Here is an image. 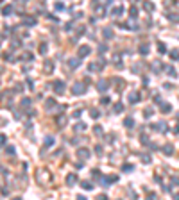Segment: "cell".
I'll return each mask as SVG.
<instances>
[{
	"mask_svg": "<svg viewBox=\"0 0 179 200\" xmlns=\"http://www.w3.org/2000/svg\"><path fill=\"white\" fill-rule=\"evenodd\" d=\"M136 16H138V7H136V5H133V7H131V18L134 20Z\"/></svg>",
	"mask_w": 179,
	"mask_h": 200,
	"instance_id": "5bb4252c",
	"label": "cell"
},
{
	"mask_svg": "<svg viewBox=\"0 0 179 200\" xmlns=\"http://www.w3.org/2000/svg\"><path fill=\"white\" fill-rule=\"evenodd\" d=\"M54 89H56L57 95L65 93V82H63V80H56V82H54Z\"/></svg>",
	"mask_w": 179,
	"mask_h": 200,
	"instance_id": "7a4b0ae2",
	"label": "cell"
},
{
	"mask_svg": "<svg viewBox=\"0 0 179 200\" xmlns=\"http://www.w3.org/2000/svg\"><path fill=\"white\" fill-rule=\"evenodd\" d=\"M170 109H172V107H170V104H161V111H163V113H168Z\"/></svg>",
	"mask_w": 179,
	"mask_h": 200,
	"instance_id": "ac0fdd59",
	"label": "cell"
},
{
	"mask_svg": "<svg viewBox=\"0 0 179 200\" xmlns=\"http://www.w3.org/2000/svg\"><path fill=\"white\" fill-rule=\"evenodd\" d=\"M93 130H95V134H99V136H100V134H102V129H100V127H95V129H93Z\"/></svg>",
	"mask_w": 179,
	"mask_h": 200,
	"instance_id": "1f68e13d",
	"label": "cell"
},
{
	"mask_svg": "<svg viewBox=\"0 0 179 200\" xmlns=\"http://www.w3.org/2000/svg\"><path fill=\"white\" fill-rule=\"evenodd\" d=\"M57 123H59V125H65V123H66V118H57Z\"/></svg>",
	"mask_w": 179,
	"mask_h": 200,
	"instance_id": "f546056e",
	"label": "cell"
},
{
	"mask_svg": "<svg viewBox=\"0 0 179 200\" xmlns=\"http://www.w3.org/2000/svg\"><path fill=\"white\" fill-rule=\"evenodd\" d=\"M138 100H140V95H138V93H131V95H129V102H131V104H136Z\"/></svg>",
	"mask_w": 179,
	"mask_h": 200,
	"instance_id": "8fae6325",
	"label": "cell"
},
{
	"mask_svg": "<svg viewBox=\"0 0 179 200\" xmlns=\"http://www.w3.org/2000/svg\"><path fill=\"white\" fill-rule=\"evenodd\" d=\"M82 188H84V189H93V188H91V184H90L88 180H84V182H82Z\"/></svg>",
	"mask_w": 179,
	"mask_h": 200,
	"instance_id": "7402d4cb",
	"label": "cell"
},
{
	"mask_svg": "<svg viewBox=\"0 0 179 200\" xmlns=\"http://www.w3.org/2000/svg\"><path fill=\"white\" fill-rule=\"evenodd\" d=\"M158 50H159V54H163V52H167V46H163V43H158Z\"/></svg>",
	"mask_w": 179,
	"mask_h": 200,
	"instance_id": "ffe728a7",
	"label": "cell"
},
{
	"mask_svg": "<svg viewBox=\"0 0 179 200\" xmlns=\"http://www.w3.org/2000/svg\"><path fill=\"white\" fill-rule=\"evenodd\" d=\"M142 161H143V163H145V164H147V163H150V156H147V154H143V156H142Z\"/></svg>",
	"mask_w": 179,
	"mask_h": 200,
	"instance_id": "603a6c76",
	"label": "cell"
},
{
	"mask_svg": "<svg viewBox=\"0 0 179 200\" xmlns=\"http://www.w3.org/2000/svg\"><path fill=\"white\" fill-rule=\"evenodd\" d=\"M109 102H111V100H109V97H104V98L100 100V104H102V106H107Z\"/></svg>",
	"mask_w": 179,
	"mask_h": 200,
	"instance_id": "cb8c5ba5",
	"label": "cell"
},
{
	"mask_svg": "<svg viewBox=\"0 0 179 200\" xmlns=\"http://www.w3.org/2000/svg\"><path fill=\"white\" fill-rule=\"evenodd\" d=\"M97 200H107V195L102 193V195H99V197H97Z\"/></svg>",
	"mask_w": 179,
	"mask_h": 200,
	"instance_id": "d6a6232c",
	"label": "cell"
},
{
	"mask_svg": "<svg viewBox=\"0 0 179 200\" xmlns=\"http://www.w3.org/2000/svg\"><path fill=\"white\" fill-rule=\"evenodd\" d=\"M102 66H104V61H100V63H91V64L88 66V70H90V72H100Z\"/></svg>",
	"mask_w": 179,
	"mask_h": 200,
	"instance_id": "3957f363",
	"label": "cell"
},
{
	"mask_svg": "<svg viewBox=\"0 0 179 200\" xmlns=\"http://www.w3.org/2000/svg\"><path fill=\"white\" fill-rule=\"evenodd\" d=\"M14 200H22V198H14Z\"/></svg>",
	"mask_w": 179,
	"mask_h": 200,
	"instance_id": "f35d334b",
	"label": "cell"
},
{
	"mask_svg": "<svg viewBox=\"0 0 179 200\" xmlns=\"http://www.w3.org/2000/svg\"><path fill=\"white\" fill-rule=\"evenodd\" d=\"M79 129H81V130H82V129H86V125H84V123H79V125H77V127H75V130H79Z\"/></svg>",
	"mask_w": 179,
	"mask_h": 200,
	"instance_id": "4dcf8cb0",
	"label": "cell"
},
{
	"mask_svg": "<svg viewBox=\"0 0 179 200\" xmlns=\"http://www.w3.org/2000/svg\"><path fill=\"white\" fill-rule=\"evenodd\" d=\"M90 115H91V118H93V120H97V118L100 116V113H99V109H91V111H90Z\"/></svg>",
	"mask_w": 179,
	"mask_h": 200,
	"instance_id": "2e32d148",
	"label": "cell"
},
{
	"mask_svg": "<svg viewBox=\"0 0 179 200\" xmlns=\"http://www.w3.org/2000/svg\"><path fill=\"white\" fill-rule=\"evenodd\" d=\"M102 36H104L106 40H111V38L115 36V32H113V31H111L109 27H106V29H102Z\"/></svg>",
	"mask_w": 179,
	"mask_h": 200,
	"instance_id": "52a82bcc",
	"label": "cell"
},
{
	"mask_svg": "<svg viewBox=\"0 0 179 200\" xmlns=\"http://www.w3.org/2000/svg\"><path fill=\"white\" fill-rule=\"evenodd\" d=\"M120 14H124V7L122 5H118V7H115L111 11V16H120Z\"/></svg>",
	"mask_w": 179,
	"mask_h": 200,
	"instance_id": "9c48e42d",
	"label": "cell"
},
{
	"mask_svg": "<svg viewBox=\"0 0 179 200\" xmlns=\"http://www.w3.org/2000/svg\"><path fill=\"white\" fill-rule=\"evenodd\" d=\"M168 18H170V20H172V22H177V14H170V16H168Z\"/></svg>",
	"mask_w": 179,
	"mask_h": 200,
	"instance_id": "836d02e7",
	"label": "cell"
},
{
	"mask_svg": "<svg viewBox=\"0 0 179 200\" xmlns=\"http://www.w3.org/2000/svg\"><path fill=\"white\" fill-rule=\"evenodd\" d=\"M25 23H27V25H32V23H34V18H25Z\"/></svg>",
	"mask_w": 179,
	"mask_h": 200,
	"instance_id": "f1b7e54d",
	"label": "cell"
},
{
	"mask_svg": "<svg viewBox=\"0 0 179 200\" xmlns=\"http://www.w3.org/2000/svg\"><path fill=\"white\" fill-rule=\"evenodd\" d=\"M172 57H174V61H177L179 59V52L177 50H172Z\"/></svg>",
	"mask_w": 179,
	"mask_h": 200,
	"instance_id": "d4e9b609",
	"label": "cell"
},
{
	"mask_svg": "<svg viewBox=\"0 0 179 200\" xmlns=\"http://www.w3.org/2000/svg\"><path fill=\"white\" fill-rule=\"evenodd\" d=\"M75 182H77V175H75V173H70V175L66 177V184H68V186H73Z\"/></svg>",
	"mask_w": 179,
	"mask_h": 200,
	"instance_id": "ba28073f",
	"label": "cell"
},
{
	"mask_svg": "<svg viewBox=\"0 0 179 200\" xmlns=\"http://www.w3.org/2000/svg\"><path fill=\"white\" fill-rule=\"evenodd\" d=\"M91 177H93V179H102V177H100V172H99V170H93V172H91Z\"/></svg>",
	"mask_w": 179,
	"mask_h": 200,
	"instance_id": "d6986e66",
	"label": "cell"
},
{
	"mask_svg": "<svg viewBox=\"0 0 179 200\" xmlns=\"http://www.w3.org/2000/svg\"><path fill=\"white\" fill-rule=\"evenodd\" d=\"M124 170L129 172V170H133V166H131V164H124Z\"/></svg>",
	"mask_w": 179,
	"mask_h": 200,
	"instance_id": "d590c367",
	"label": "cell"
},
{
	"mask_svg": "<svg viewBox=\"0 0 179 200\" xmlns=\"http://www.w3.org/2000/svg\"><path fill=\"white\" fill-rule=\"evenodd\" d=\"M143 7H145L147 11H152V9H154V5H152V4H143Z\"/></svg>",
	"mask_w": 179,
	"mask_h": 200,
	"instance_id": "484cf974",
	"label": "cell"
},
{
	"mask_svg": "<svg viewBox=\"0 0 179 200\" xmlns=\"http://www.w3.org/2000/svg\"><path fill=\"white\" fill-rule=\"evenodd\" d=\"M133 123H134L133 118H125V120H124V125H125V127H133Z\"/></svg>",
	"mask_w": 179,
	"mask_h": 200,
	"instance_id": "e0dca14e",
	"label": "cell"
},
{
	"mask_svg": "<svg viewBox=\"0 0 179 200\" xmlns=\"http://www.w3.org/2000/svg\"><path fill=\"white\" fill-rule=\"evenodd\" d=\"M72 93H73V95H84V93H86V88H84V86H82L81 82H77V84L73 86Z\"/></svg>",
	"mask_w": 179,
	"mask_h": 200,
	"instance_id": "6da1fadb",
	"label": "cell"
},
{
	"mask_svg": "<svg viewBox=\"0 0 179 200\" xmlns=\"http://www.w3.org/2000/svg\"><path fill=\"white\" fill-rule=\"evenodd\" d=\"M150 115H152V109H145V116H147V118H149V116H150Z\"/></svg>",
	"mask_w": 179,
	"mask_h": 200,
	"instance_id": "e575fe53",
	"label": "cell"
},
{
	"mask_svg": "<svg viewBox=\"0 0 179 200\" xmlns=\"http://www.w3.org/2000/svg\"><path fill=\"white\" fill-rule=\"evenodd\" d=\"M120 111H124V106H122V104H116V106H115V113H120Z\"/></svg>",
	"mask_w": 179,
	"mask_h": 200,
	"instance_id": "44dd1931",
	"label": "cell"
},
{
	"mask_svg": "<svg viewBox=\"0 0 179 200\" xmlns=\"http://www.w3.org/2000/svg\"><path fill=\"white\" fill-rule=\"evenodd\" d=\"M90 52H91V48H90L88 45H82V46L79 48V59H81V57H86Z\"/></svg>",
	"mask_w": 179,
	"mask_h": 200,
	"instance_id": "277c9868",
	"label": "cell"
},
{
	"mask_svg": "<svg viewBox=\"0 0 179 200\" xmlns=\"http://www.w3.org/2000/svg\"><path fill=\"white\" fill-rule=\"evenodd\" d=\"M97 88H99V91H106L107 88H109V82L107 80H99V84H97Z\"/></svg>",
	"mask_w": 179,
	"mask_h": 200,
	"instance_id": "8992f818",
	"label": "cell"
},
{
	"mask_svg": "<svg viewBox=\"0 0 179 200\" xmlns=\"http://www.w3.org/2000/svg\"><path fill=\"white\" fill-rule=\"evenodd\" d=\"M172 184H174V186H179V177H172Z\"/></svg>",
	"mask_w": 179,
	"mask_h": 200,
	"instance_id": "83f0119b",
	"label": "cell"
},
{
	"mask_svg": "<svg viewBox=\"0 0 179 200\" xmlns=\"http://www.w3.org/2000/svg\"><path fill=\"white\" fill-rule=\"evenodd\" d=\"M174 200H179V195H177V193H176V195H174Z\"/></svg>",
	"mask_w": 179,
	"mask_h": 200,
	"instance_id": "74e56055",
	"label": "cell"
},
{
	"mask_svg": "<svg viewBox=\"0 0 179 200\" xmlns=\"http://www.w3.org/2000/svg\"><path fill=\"white\" fill-rule=\"evenodd\" d=\"M149 50H150V46H149V45H142V46L138 48V52H140L142 55H145V54H149Z\"/></svg>",
	"mask_w": 179,
	"mask_h": 200,
	"instance_id": "4fadbf2b",
	"label": "cell"
},
{
	"mask_svg": "<svg viewBox=\"0 0 179 200\" xmlns=\"http://www.w3.org/2000/svg\"><path fill=\"white\" fill-rule=\"evenodd\" d=\"M45 143H47V147H50V145L54 143V138H47V139H45Z\"/></svg>",
	"mask_w": 179,
	"mask_h": 200,
	"instance_id": "4316f807",
	"label": "cell"
},
{
	"mask_svg": "<svg viewBox=\"0 0 179 200\" xmlns=\"http://www.w3.org/2000/svg\"><path fill=\"white\" fill-rule=\"evenodd\" d=\"M77 200H86V197H77Z\"/></svg>",
	"mask_w": 179,
	"mask_h": 200,
	"instance_id": "8d00e7d4",
	"label": "cell"
},
{
	"mask_svg": "<svg viewBox=\"0 0 179 200\" xmlns=\"http://www.w3.org/2000/svg\"><path fill=\"white\" fill-rule=\"evenodd\" d=\"M163 152H165L167 156H172V154H174V147H172V145H165V147H163Z\"/></svg>",
	"mask_w": 179,
	"mask_h": 200,
	"instance_id": "7c38bea8",
	"label": "cell"
},
{
	"mask_svg": "<svg viewBox=\"0 0 179 200\" xmlns=\"http://www.w3.org/2000/svg\"><path fill=\"white\" fill-rule=\"evenodd\" d=\"M68 64H70V68H77V66L81 64V59L73 57V59H70V61H68Z\"/></svg>",
	"mask_w": 179,
	"mask_h": 200,
	"instance_id": "30bf717a",
	"label": "cell"
},
{
	"mask_svg": "<svg viewBox=\"0 0 179 200\" xmlns=\"http://www.w3.org/2000/svg\"><path fill=\"white\" fill-rule=\"evenodd\" d=\"M77 157L79 159H88L90 157V150L88 148H79L77 150Z\"/></svg>",
	"mask_w": 179,
	"mask_h": 200,
	"instance_id": "5b68a950",
	"label": "cell"
},
{
	"mask_svg": "<svg viewBox=\"0 0 179 200\" xmlns=\"http://www.w3.org/2000/svg\"><path fill=\"white\" fill-rule=\"evenodd\" d=\"M165 70L168 72V75H170V77H176V75H177V73H176V70H174L172 66H165Z\"/></svg>",
	"mask_w": 179,
	"mask_h": 200,
	"instance_id": "9a60e30c",
	"label": "cell"
},
{
	"mask_svg": "<svg viewBox=\"0 0 179 200\" xmlns=\"http://www.w3.org/2000/svg\"><path fill=\"white\" fill-rule=\"evenodd\" d=\"M177 116H179V115H177Z\"/></svg>",
	"mask_w": 179,
	"mask_h": 200,
	"instance_id": "ab89813d",
	"label": "cell"
}]
</instances>
